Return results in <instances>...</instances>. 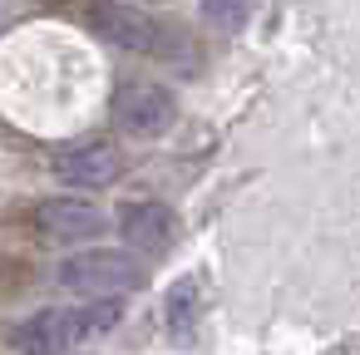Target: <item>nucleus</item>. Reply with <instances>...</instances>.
I'll use <instances>...</instances> for the list:
<instances>
[{"mask_svg":"<svg viewBox=\"0 0 360 355\" xmlns=\"http://www.w3.org/2000/svg\"><path fill=\"white\" fill-rule=\"evenodd\" d=\"M35 222L50 242H84V237L104 232V212L84 198H50V202H40Z\"/></svg>","mask_w":360,"mask_h":355,"instance_id":"423d86ee","label":"nucleus"},{"mask_svg":"<svg viewBox=\"0 0 360 355\" xmlns=\"http://www.w3.org/2000/svg\"><path fill=\"white\" fill-rule=\"evenodd\" d=\"M119 232H124V242L139 247V252H163L168 237H173V217H168V207H158V202H129V207L119 212Z\"/></svg>","mask_w":360,"mask_h":355,"instance_id":"0eeeda50","label":"nucleus"},{"mask_svg":"<svg viewBox=\"0 0 360 355\" xmlns=\"http://www.w3.org/2000/svg\"><path fill=\"white\" fill-rule=\"evenodd\" d=\"M173 114H178V104H173V94L163 84H124L114 94V124L124 134H134V138L168 134L173 129Z\"/></svg>","mask_w":360,"mask_h":355,"instance_id":"20e7f679","label":"nucleus"},{"mask_svg":"<svg viewBox=\"0 0 360 355\" xmlns=\"http://www.w3.org/2000/svg\"><path fill=\"white\" fill-rule=\"evenodd\" d=\"M242 11H247V0H202V15L217 30H237L242 25Z\"/></svg>","mask_w":360,"mask_h":355,"instance_id":"6e6552de","label":"nucleus"},{"mask_svg":"<svg viewBox=\"0 0 360 355\" xmlns=\"http://www.w3.org/2000/svg\"><path fill=\"white\" fill-rule=\"evenodd\" d=\"M79 25L89 35H99L104 45H119V50H134V55H153V60L178 55L173 30L158 25L148 11L129 6V0H89V6L79 11Z\"/></svg>","mask_w":360,"mask_h":355,"instance_id":"f03ea898","label":"nucleus"},{"mask_svg":"<svg viewBox=\"0 0 360 355\" xmlns=\"http://www.w3.org/2000/svg\"><path fill=\"white\" fill-rule=\"evenodd\" d=\"M143 281H148L143 262L129 252H109V247H89V252H75L60 262V286L84 296V301L124 296V291H139Z\"/></svg>","mask_w":360,"mask_h":355,"instance_id":"7ed1b4c3","label":"nucleus"},{"mask_svg":"<svg viewBox=\"0 0 360 355\" xmlns=\"http://www.w3.org/2000/svg\"><path fill=\"white\" fill-rule=\"evenodd\" d=\"M55 173L75 188H109L119 178V148L109 138H94V143H79V148H65L55 158Z\"/></svg>","mask_w":360,"mask_h":355,"instance_id":"39448f33","label":"nucleus"},{"mask_svg":"<svg viewBox=\"0 0 360 355\" xmlns=\"http://www.w3.org/2000/svg\"><path fill=\"white\" fill-rule=\"evenodd\" d=\"M119 296H104V301H84V306H60V311H35L25 316L15 330H11V345L20 355H65L94 335H104L114 321H119Z\"/></svg>","mask_w":360,"mask_h":355,"instance_id":"f257e3e1","label":"nucleus"}]
</instances>
